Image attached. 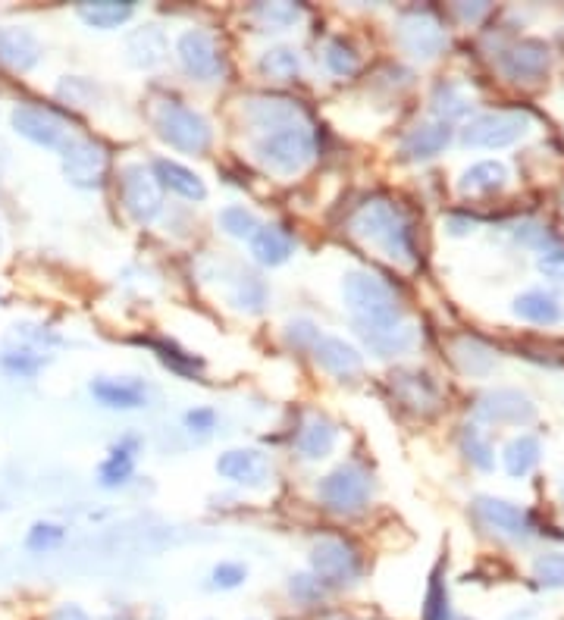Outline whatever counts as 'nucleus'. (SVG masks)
Returning a JSON list of instances; mask_svg holds the SVG:
<instances>
[{"label": "nucleus", "mask_w": 564, "mask_h": 620, "mask_svg": "<svg viewBox=\"0 0 564 620\" xmlns=\"http://www.w3.org/2000/svg\"><path fill=\"white\" fill-rule=\"evenodd\" d=\"M138 448H141V439H138V436H126V439H120V442L110 448L107 461L101 464V486L113 489V486L129 483V476H132V470H135Z\"/></svg>", "instance_id": "cd10ccee"}, {"label": "nucleus", "mask_w": 564, "mask_h": 620, "mask_svg": "<svg viewBox=\"0 0 564 620\" xmlns=\"http://www.w3.org/2000/svg\"><path fill=\"white\" fill-rule=\"evenodd\" d=\"M336 426L329 423L326 417H308L301 423L298 429V439H295V448H298V455L301 458H308V461H323L333 455V448H336Z\"/></svg>", "instance_id": "5701e85b"}, {"label": "nucleus", "mask_w": 564, "mask_h": 620, "mask_svg": "<svg viewBox=\"0 0 564 620\" xmlns=\"http://www.w3.org/2000/svg\"><path fill=\"white\" fill-rule=\"evenodd\" d=\"M361 339L376 357H395V354H408L417 345V329L411 323H398L392 329L370 332V336H361Z\"/></svg>", "instance_id": "f704fd0d"}, {"label": "nucleus", "mask_w": 564, "mask_h": 620, "mask_svg": "<svg viewBox=\"0 0 564 620\" xmlns=\"http://www.w3.org/2000/svg\"><path fill=\"white\" fill-rule=\"evenodd\" d=\"M245 116L254 129L261 132H273V129H286V126H298L308 123V113L301 110L298 101L292 98H276V94H264V98H251L245 104Z\"/></svg>", "instance_id": "dca6fc26"}, {"label": "nucleus", "mask_w": 564, "mask_h": 620, "mask_svg": "<svg viewBox=\"0 0 564 620\" xmlns=\"http://www.w3.org/2000/svg\"><path fill=\"white\" fill-rule=\"evenodd\" d=\"M229 301L239 307V310H245V314H261L264 304H267V285H264V279H261V276H251V273L239 276V279H235V285H232Z\"/></svg>", "instance_id": "e433bc0d"}, {"label": "nucleus", "mask_w": 564, "mask_h": 620, "mask_svg": "<svg viewBox=\"0 0 564 620\" xmlns=\"http://www.w3.org/2000/svg\"><path fill=\"white\" fill-rule=\"evenodd\" d=\"M452 141V129L445 123H420L414 126L405 138H402V154L405 160H433L436 154H442Z\"/></svg>", "instance_id": "412c9836"}, {"label": "nucleus", "mask_w": 564, "mask_h": 620, "mask_svg": "<svg viewBox=\"0 0 564 620\" xmlns=\"http://www.w3.org/2000/svg\"><path fill=\"white\" fill-rule=\"evenodd\" d=\"M323 63L333 76H355L361 69V57L345 38H329L323 47Z\"/></svg>", "instance_id": "4c0bfd02"}, {"label": "nucleus", "mask_w": 564, "mask_h": 620, "mask_svg": "<svg viewBox=\"0 0 564 620\" xmlns=\"http://www.w3.org/2000/svg\"><path fill=\"white\" fill-rule=\"evenodd\" d=\"M561 44H564V32H561Z\"/></svg>", "instance_id": "5fc2aeb1"}, {"label": "nucleus", "mask_w": 564, "mask_h": 620, "mask_svg": "<svg viewBox=\"0 0 564 620\" xmlns=\"http://www.w3.org/2000/svg\"><path fill=\"white\" fill-rule=\"evenodd\" d=\"M292 248H295L292 238L279 226H261L251 238V254H254L257 264H264V267L286 264V260L292 257Z\"/></svg>", "instance_id": "c85d7f7f"}, {"label": "nucleus", "mask_w": 564, "mask_h": 620, "mask_svg": "<svg viewBox=\"0 0 564 620\" xmlns=\"http://www.w3.org/2000/svg\"><path fill=\"white\" fill-rule=\"evenodd\" d=\"M220 226L232 238H254V232L261 229V220L245 207H226L220 210Z\"/></svg>", "instance_id": "a19ab883"}, {"label": "nucleus", "mask_w": 564, "mask_h": 620, "mask_svg": "<svg viewBox=\"0 0 564 620\" xmlns=\"http://www.w3.org/2000/svg\"><path fill=\"white\" fill-rule=\"evenodd\" d=\"M217 473L229 483L239 486H264L267 480V458L251 448H232L217 458Z\"/></svg>", "instance_id": "6ab92c4d"}, {"label": "nucleus", "mask_w": 564, "mask_h": 620, "mask_svg": "<svg viewBox=\"0 0 564 620\" xmlns=\"http://www.w3.org/2000/svg\"><path fill=\"white\" fill-rule=\"evenodd\" d=\"M455 10H458V16H461V19H470V22H477L480 16H486V13H489V7H486V4H474V7H464V4H458Z\"/></svg>", "instance_id": "3c124183"}, {"label": "nucleus", "mask_w": 564, "mask_h": 620, "mask_svg": "<svg viewBox=\"0 0 564 620\" xmlns=\"http://www.w3.org/2000/svg\"><path fill=\"white\" fill-rule=\"evenodd\" d=\"M248 19L257 32H289L304 19V10L298 4H254Z\"/></svg>", "instance_id": "7c9ffc66"}, {"label": "nucleus", "mask_w": 564, "mask_h": 620, "mask_svg": "<svg viewBox=\"0 0 564 620\" xmlns=\"http://www.w3.org/2000/svg\"><path fill=\"white\" fill-rule=\"evenodd\" d=\"M461 451L464 458L474 464L477 470H492V464H496V455H492V445L489 439L480 433L477 426H461Z\"/></svg>", "instance_id": "ea45409f"}, {"label": "nucleus", "mask_w": 564, "mask_h": 620, "mask_svg": "<svg viewBox=\"0 0 564 620\" xmlns=\"http://www.w3.org/2000/svg\"><path fill=\"white\" fill-rule=\"evenodd\" d=\"M311 567L314 577L323 586H348L361 574V558L358 552L342 539H317L311 548Z\"/></svg>", "instance_id": "1a4fd4ad"}, {"label": "nucleus", "mask_w": 564, "mask_h": 620, "mask_svg": "<svg viewBox=\"0 0 564 620\" xmlns=\"http://www.w3.org/2000/svg\"><path fill=\"white\" fill-rule=\"evenodd\" d=\"M505 182H508V166L502 160H480L470 170H464L458 188L464 195H489L499 192Z\"/></svg>", "instance_id": "c756f323"}, {"label": "nucleus", "mask_w": 564, "mask_h": 620, "mask_svg": "<svg viewBox=\"0 0 564 620\" xmlns=\"http://www.w3.org/2000/svg\"><path fill=\"white\" fill-rule=\"evenodd\" d=\"M533 577H536L539 586H549V589L564 586V555H558V552L539 555L536 564H533Z\"/></svg>", "instance_id": "79ce46f5"}, {"label": "nucleus", "mask_w": 564, "mask_h": 620, "mask_svg": "<svg viewBox=\"0 0 564 620\" xmlns=\"http://www.w3.org/2000/svg\"><path fill=\"white\" fill-rule=\"evenodd\" d=\"M452 361L467 376H486V373H492V367H496V351L477 336H458L452 342Z\"/></svg>", "instance_id": "a878e982"}, {"label": "nucleus", "mask_w": 564, "mask_h": 620, "mask_svg": "<svg viewBox=\"0 0 564 620\" xmlns=\"http://www.w3.org/2000/svg\"><path fill=\"white\" fill-rule=\"evenodd\" d=\"M60 157H63V176L69 179V185H76V188H101L104 185L110 157L98 141L69 138Z\"/></svg>", "instance_id": "6e6552de"}, {"label": "nucleus", "mask_w": 564, "mask_h": 620, "mask_svg": "<svg viewBox=\"0 0 564 620\" xmlns=\"http://www.w3.org/2000/svg\"><path fill=\"white\" fill-rule=\"evenodd\" d=\"M76 13L91 29H116L132 19L135 4H129V0H94V4H79Z\"/></svg>", "instance_id": "2f4dec72"}, {"label": "nucleus", "mask_w": 564, "mask_h": 620, "mask_svg": "<svg viewBox=\"0 0 564 620\" xmlns=\"http://www.w3.org/2000/svg\"><path fill=\"white\" fill-rule=\"evenodd\" d=\"M47 620H91V617L79 605H60V608L51 611V617Z\"/></svg>", "instance_id": "8fccbe9b"}, {"label": "nucleus", "mask_w": 564, "mask_h": 620, "mask_svg": "<svg viewBox=\"0 0 564 620\" xmlns=\"http://www.w3.org/2000/svg\"><path fill=\"white\" fill-rule=\"evenodd\" d=\"M176 57L182 69L198 82H214L223 73V51L214 41V35H207L201 29H188L176 41Z\"/></svg>", "instance_id": "f8f14e48"}, {"label": "nucleus", "mask_w": 564, "mask_h": 620, "mask_svg": "<svg viewBox=\"0 0 564 620\" xmlns=\"http://www.w3.org/2000/svg\"><path fill=\"white\" fill-rule=\"evenodd\" d=\"M314 361L317 367H323L326 373H333L339 379H351L364 370V357L355 345H348L345 339H336V336H317L314 345Z\"/></svg>", "instance_id": "f3484780"}, {"label": "nucleus", "mask_w": 564, "mask_h": 620, "mask_svg": "<svg viewBox=\"0 0 564 620\" xmlns=\"http://www.w3.org/2000/svg\"><path fill=\"white\" fill-rule=\"evenodd\" d=\"M474 514L477 520L483 523L486 530H496L508 539H527L530 530H533V520L527 511H521L517 505L505 502V498H489V495H480L474 502Z\"/></svg>", "instance_id": "2eb2a0df"}, {"label": "nucleus", "mask_w": 564, "mask_h": 620, "mask_svg": "<svg viewBox=\"0 0 564 620\" xmlns=\"http://www.w3.org/2000/svg\"><path fill=\"white\" fill-rule=\"evenodd\" d=\"M44 367V354H38L35 348H13L4 354V370H10L13 376H35Z\"/></svg>", "instance_id": "37998d69"}, {"label": "nucleus", "mask_w": 564, "mask_h": 620, "mask_svg": "<svg viewBox=\"0 0 564 620\" xmlns=\"http://www.w3.org/2000/svg\"><path fill=\"white\" fill-rule=\"evenodd\" d=\"M10 123L22 138H29L32 145L47 148V151H63L66 141L73 138L66 119H60L54 110H44L35 104H19L10 116Z\"/></svg>", "instance_id": "9b49d317"}, {"label": "nucleus", "mask_w": 564, "mask_h": 620, "mask_svg": "<svg viewBox=\"0 0 564 620\" xmlns=\"http://www.w3.org/2000/svg\"><path fill=\"white\" fill-rule=\"evenodd\" d=\"M514 317H521L533 326H555L561 320V304L546 289H530L514 298Z\"/></svg>", "instance_id": "bb28decb"}, {"label": "nucleus", "mask_w": 564, "mask_h": 620, "mask_svg": "<svg viewBox=\"0 0 564 620\" xmlns=\"http://www.w3.org/2000/svg\"><path fill=\"white\" fill-rule=\"evenodd\" d=\"M539 455H543V445H539V439L530 436V433H524V436H514V439L505 445L502 464H505V470H508L511 476H517V480H521V476L533 473V467L539 464Z\"/></svg>", "instance_id": "72a5a7b5"}, {"label": "nucleus", "mask_w": 564, "mask_h": 620, "mask_svg": "<svg viewBox=\"0 0 564 620\" xmlns=\"http://www.w3.org/2000/svg\"><path fill=\"white\" fill-rule=\"evenodd\" d=\"M63 536H66V530L57 527V523H35L26 536V545L32 548V552H51V548H57L63 542Z\"/></svg>", "instance_id": "c03bdc74"}, {"label": "nucleus", "mask_w": 564, "mask_h": 620, "mask_svg": "<svg viewBox=\"0 0 564 620\" xmlns=\"http://www.w3.org/2000/svg\"><path fill=\"white\" fill-rule=\"evenodd\" d=\"M395 38H398V47L414 60H433L445 51V44H449V35H445L442 22L430 10H420V7L402 13Z\"/></svg>", "instance_id": "0eeeda50"}, {"label": "nucleus", "mask_w": 564, "mask_h": 620, "mask_svg": "<svg viewBox=\"0 0 564 620\" xmlns=\"http://www.w3.org/2000/svg\"><path fill=\"white\" fill-rule=\"evenodd\" d=\"M151 170H154L157 185L170 188V192H176L179 198H185V201H204L207 198V188H204L201 176L188 170V166L160 157V160H154Z\"/></svg>", "instance_id": "4be33fe9"}, {"label": "nucleus", "mask_w": 564, "mask_h": 620, "mask_svg": "<svg viewBox=\"0 0 564 620\" xmlns=\"http://www.w3.org/2000/svg\"><path fill=\"white\" fill-rule=\"evenodd\" d=\"M0 251H4V226H0Z\"/></svg>", "instance_id": "603ef678"}, {"label": "nucleus", "mask_w": 564, "mask_h": 620, "mask_svg": "<svg viewBox=\"0 0 564 620\" xmlns=\"http://www.w3.org/2000/svg\"><path fill=\"white\" fill-rule=\"evenodd\" d=\"M474 414L477 420L496 426H527L536 417V404L517 389H492L477 398Z\"/></svg>", "instance_id": "ddd939ff"}, {"label": "nucleus", "mask_w": 564, "mask_h": 620, "mask_svg": "<svg viewBox=\"0 0 564 620\" xmlns=\"http://www.w3.org/2000/svg\"><path fill=\"white\" fill-rule=\"evenodd\" d=\"M254 154L267 170H273L279 176H295V173H304L314 163L317 138H314L311 123L273 129L254 141Z\"/></svg>", "instance_id": "7ed1b4c3"}, {"label": "nucleus", "mask_w": 564, "mask_h": 620, "mask_svg": "<svg viewBox=\"0 0 564 620\" xmlns=\"http://www.w3.org/2000/svg\"><path fill=\"white\" fill-rule=\"evenodd\" d=\"M154 129L170 148L185 154H204L214 141V129L207 119L176 98H163L154 104Z\"/></svg>", "instance_id": "20e7f679"}, {"label": "nucleus", "mask_w": 564, "mask_h": 620, "mask_svg": "<svg viewBox=\"0 0 564 620\" xmlns=\"http://www.w3.org/2000/svg\"><path fill=\"white\" fill-rule=\"evenodd\" d=\"M370 473L358 464H342L320 480V502L336 514H355L370 502Z\"/></svg>", "instance_id": "423d86ee"}, {"label": "nucleus", "mask_w": 564, "mask_h": 620, "mask_svg": "<svg viewBox=\"0 0 564 620\" xmlns=\"http://www.w3.org/2000/svg\"><path fill=\"white\" fill-rule=\"evenodd\" d=\"M123 51H126V60L135 66V69H154L167 60V35L157 26H138L126 35L123 41Z\"/></svg>", "instance_id": "aec40b11"}, {"label": "nucleus", "mask_w": 564, "mask_h": 620, "mask_svg": "<svg viewBox=\"0 0 564 620\" xmlns=\"http://www.w3.org/2000/svg\"><path fill=\"white\" fill-rule=\"evenodd\" d=\"M214 423H217V414L210 408H195L185 414V426L192 429V433H207V429H214Z\"/></svg>", "instance_id": "09e8293b"}, {"label": "nucleus", "mask_w": 564, "mask_h": 620, "mask_svg": "<svg viewBox=\"0 0 564 620\" xmlns=\"http://www.w3.org/2000/svg\"><path fill=\"white\" fill-rule=\"evenodd\" d=\"M351 232L361 242L376 245L392 264L414 267L417 264V235L408 213L389 198H370L351 213Z\"/></svg>", "instance_id": "f257e3e1"}, {"label": "nucleus", "mask_w": 564, "mask_h": 620, "mask_svg": "<svg viewBox=\"0 0 564 620\" xmlns=\"http://www.w3.org/2000/svg\"><path fill=\"white\" fill-rule=\"evenodd\" d=\"M392 389L395 395L402 398V404H408V408L414 411H433L439 404V389L436 383L420 370H402L392 376Z\"/></svg>", "instance_id": "b1692460"}, {"label": "nucleus", "mask_w": 564, "mask_h": 620, "mask_svg": "<svg viewBox=\"0 0 564 620\" xmlns=\"http://www.w3.org/2000/svg\"><path fill=\"white\" fill-rule=\"evenodd\" d=\"M41 41L22 26H0V63L16 69V73H29L41 63Z\"/></svg>", "instance_id": "a211bd4d"}, {"label": "nucleus", "mask_w": 564, "mask_h": 620, "mask_svg": "<svg viewBox=\"0 0 564 620\" xmlns=\"http://www.w3.org/2000/svg\"><path fill=\"white\" fill-rule=\"evenodd\" d=\"M0 298H4V285H0Z\"/></svg>", "instance_id": "864d4df0"}, {"label": "nucleus", "mask_w": 564, "mask_h": 620, "mask_svg": "<svg viewBox=\"0 0 564 620\" xmlns=\"http://www.w3.org/2000/svg\"><path fill=\"white\" fill-rule=\"evenodd\" d=\"M430 104H433V113L439 116V123H455V119H461V116H467L470 113V94H467V88L464 85H458V82H439L436 88H433V98H430Z\"/></svg>", "instance_id": "473e14b6"}, {"label": "nucleus", "mask_w": 564, "mask_h": 620, "mask_svg": "<svg viewBox=\"0 0 564 620\" xmlns=\"http://www.w3.org/2000/svg\"><path fill=\"white\" fill-rule=\"evenodd\" d=\"M539 273H543L546 279L552 282H564V242L561 238H555V242L549 248L539 251Z\"/></svg>", "instance_id": "a18cd8bd"}, {"label": "nucleus", "mask_w": 564, "mask_h": 620, "mask_svg": "<svg viewBox=\"0 0 564 620\" xmlns=\"http://www.w3.org/2000/svg\"><path fill=\"white\" fill-rule=\"evenodd\" d=\"M342 298L361 336L405 323L402 301H398L395 289L383 276H376L370 270H351L342 282Z\"/></svg>", "instance_id": "f03ea898"}, {"label": "nucleus", "mask_w": 564, "mask_h": 620, "mask_svg": "<svg viewBox=\"0 0 564 620\" xmlns=\"http://www.w3.org/2000/svg\"><path fill=\"white\" fill-rule=\"evenodd\" d=\"M245 580H248V567L239 561H223L214 567V586H220V589H235Z\"/></svg>", "instance_id": "de8ad7c7"}, {"label": "nucleus", "mask_w": 564, "mask_h": 620, "mask_svg": "<svg viewBox=\"0 0 564 620\" xmlns=\"http://www.w3.org/2000/svg\"><path fill=\"white\" fill-rule=\"evenodd\" d=\"M289 592L295 595V602H301V605H314V602L323 599L326 586H323L314 574H298V577H292Z\"/></svg>", "instance_id": "49530a36"}, {"label": "nucleus", "mask_w": 564, "mask_h": 620, "mask_svg": "<svg viewBox=\"0 0 564 620\" xmlns=\"http://www.w3.org/2000/svg\"><path fill=\"white\" fill-rule=\"evenodd\" d=\"M423 620H452L449 589H445V564H439L430 577L427 599H423Z\"/></svg>", "instance_id": "58836bf2"}, {"label": "nucleus", "mask_w": 564, "mask_h": 620, "mask_svg": "<svg viewBox=\"0 0 564 620\" xmlns=\"http://www.w3.org/2000/svg\"><path fill=\"white\" fill-rule=\"evenodd\" d=\"M91 395L98 398L104 408H123V411L141 408V404L148 401V389L135 383V379H107V376L94 379Z\"/></svg>", "instance_id": "393cba45"}, {"label": "nucleus", "mask_w": 564, "mask_h": 620, "mask_svg": "<svg viewBox=\"0 0 564 620\" xmlns=\"http://www.w3.org/2000/svg\"><path fill=\"white\" fill-rule=\"evenodd\" d=\"M530 132V113L527 110H492L470 119L461 132V141L467 148H486L499 151L514 141H521Z\"/></svg>", "instance_id": "39448f33"}, {"label": "nucleus", "mask_w": 564, "mask_h": 620, "mask_svg": "<svg viewBox=\"0 0 564 620\" xmlns=\"http://www.w3.org/2000/svg\"><path fill=\"white\" fill-rule=\"evenodd\" d=\"M257 73L273 82H292L301 73V57L289 44L270 47V51H264L261 60H257Z\"/></svg>", "instance_id": "c9c22d12"}, {"label": "nucleus", "mask_w": 564, "mask_h": 620, "mask_svg": "<svg viewBox=\"0 0 564 620\" xmlns=\"http://www.w3.org/2000/svg\"><path fill=\"white\" fill-rule=\"evenodd\" d=\"M120 195H123V207L135 223H154L163 210V198H160V185L154 179V173H148L145 166L129 163L123 176H120Z\"/></svg>", "instance_id": "9d476101"}, {"label": "nucleus", "mask_w": 564, "mask_h": 620, "mask_svg": "<svg viewBox=\"0 0 564 620\" xmlns=\"http://www.w3.org/2000/svg\"><path fill=\"white\" fill-rule=\"evenodd\" d=\"M552 51L543 38H524L502 54L499 66L511 82H539L549 73Z\"/></svg>", "instance_id": "4468645a"}]
</instances>
